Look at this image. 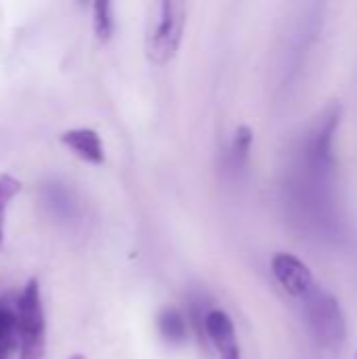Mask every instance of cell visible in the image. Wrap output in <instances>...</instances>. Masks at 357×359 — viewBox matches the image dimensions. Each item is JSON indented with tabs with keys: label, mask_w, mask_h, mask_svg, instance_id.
Listing matches in <instances>:
<instances>
[{
	"label": "cell",
	"mask_w": 357,
	"mask_h": 359,
	"mask_svg": "<svg viewBox=\"0 0 357 359\" xmlns=\"http://www.w3.org/2000/svg\"><path fill=\"white\" fill-rule=\"evenodd\" d=\"M185 4L177 0H162L151 6L145 34V53L154 63H168L183 40Z\"/></svg>",
	"instance_id": "cell-1"
},
{
	"label": "cell",
	"mask_w": 357,
	"mask_h": 359,
	"mask_svg": "<svg viewBox=\"0 0 357 359\" xmlns=\"http://www.w3.org/2000/svg\"><path fill=\"white\" fill-rule=\"evenodd\" d=\"M15 326H17L19 358L44 359V353H46V320H44L40 284L36 278L27 280V284L23 286V290L17 299Z\"/></svg>",
	"instance_id": "cell-2"
},
{
	"label": "cell",
	"mask_w": 357,
	"mask_h": 359,
	"mask_svg": "<svg viewBox=\"0 0 357 359\" xmlns=\"http://www.w3.org/2000/svg\"><path fill=\"white\" fill-rule=\"evenodd\" d=\"M305 303V320L307 326L324 349H337L345 341L347 334V322L343 316V309L335 294L324 290L322 286H316Z\"/></svg>",
	"instance_id": "cell-3"
},
{
	"label": "cell",
	"mask_w": 357,
	"mask_h": 359,
	"mask_svg": "<svg viewBox=\"0 0 357 359\" xmlns=\"http://www.w3.org/2000/svg\"><path fill=\"white\" fill-rule=\"evenodd\" d=\"M271 273L278 280V284L282 286V290L286 294H290L292 299L303 301L318 286L311 269L299 257H295L290 252H278L271 259Z\"/></svg>",
	"instance_id": "cell-4"
},
{
	"label": "cell",
	"mask_w": 357,
	"mask_h": 359,
	"mask_svg": "<svg viewBox=\"0 0 357 359\" xmlns=\"http://www.w3.org/2000/svg\"><path fill=\"white\" fill-rule=\"evenodd\" d=\"M204 328L206 334L213 343V347L217 349L221 359H242L240 355V345L236 339V326L231 322V318L221 311V309H213L206 313L204 318Z\"/></svg>",
	"instance_id": "cell-5"
},
{
	"label": "cell",
	"mask_w": 357,
	"mask_h": 359,
	"mask_svg": "<svg viewBox=\"0 0 357 359\" xmlns=\"http://www.w3.org/2000/svg\"><path fill=\"white\" fill-rule=\"evenodd\" d=\"M61 143L65 147H69L80 160H84L88 164L99 166L105 160L101 137L93 128H72V130H65L61 135Z\"/></svg>",
	"instance_id": "cell-6"
},
{
	"label": "cell",
	"mask_w": 357,
	"mask_h": 359,
	"mask_svg": "<svg viewBox=\"0 0 357 359\" xmlns=\"http://www.w3.org/2000/svg\"><path fill=\"white\" fill-rule=\"evenodd\" d=\"M158 330L164 341L179 345L187 339V326L183 316L177 309H164L158 318Z\"/></svg>",
	"instance_id": "cell-7"
},
{
	"label": "cell",
	"mask_w": 357,
	"mask_h": 359,
	"mask_svg": "<svg viewBox=\"0 0 357 359\" xmlns=\"http://www.w3.org/2000/svg\"><path fill=\"white\" fill-rule=\"evenodd\" d=\"M17 349L15 313L0 305V359H11Z\"/></svg>",
	"instance_id": "cell-8"
},
{
	"label": "cell",
	"mask_w": 357,
	"mask_h": 359,
	"mask_svg": "<svg viewBox=\"0 0 357 359\" xmlns=\"http://www.w3.org/2000/svg\"><path fill=\"white\" fill-rule=\"evenodd\" d=\"M93 29L97 40L107 42L114 36V15H112V2L97 0L93 4Z\"/></svg>",
	"instance_id": "cell-9"
},
{
	"label": "cell",
	"mask_w": 357,
	"mask_h": 359,
	"mask_svg": "<svg viewBox=\"0 0 357 359\" xmlns=\"http://www.w3.org/2000/svg\"><path fill=\"white\" fill-rule=\"evenodd\" d=\"M250 147H252V130H250V126L242 124V126L236 128V135H234V141H231V156H234V162L238 166L246 164Z\"/></svg>",
	"instance_id": "cell-10"
},
{
	"label": "cell",
	"mask_w": 357,
	"mask_h": 359,
	"mask_svg": "<svg viewBox=\"0 0 357 359\" xmlns=\"http://www.w3.org/2000/svg\"><path fill=\"white\" fill-rule=\"evenodd\" d=\"M19 191H21V181H17L11 175H0V244H2V225H4L6 208Z\"/></svg>",
	"instance_id": "cell-11"
},
{
	"label": "cell",
	"mask_w": 357,
	"mask_h": 359,
	"mask_svg": "<svg viewBox=\"0 0 357 359\" xmlns=\"http://www.w3.org/2000/svg\"><path fill=\"white\" fill-rule=\"evenodd\" d=\"M69 359H86V358H84V355H80V353H76V355H72Z\"/></svg>",
	"instance_id": "cell-12"
},
{
	"label": "cell",
	"mask_w": 357,
	"mask_h": 359,
	"mask_svg": "<svg viewBox=\"0 0 357 359\" xmlns=\"http://www.w3.org/2000/svg\"><path fill=\"white\" fill-rule=\"evenodd\" d=\"M353 359H357V351H356V355H353Z\"/></svg>",
	"instance_id": "cell-13"
}]
</instances>
